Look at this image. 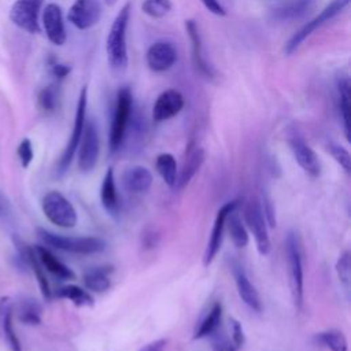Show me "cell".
<instances>
[{"instance_id":"obj_1","label":"cell","mask_w":351,"mask_h":351,"mask_svg":"<svg viewBox=\"0 0 351 351\" xmlns=\"http://www.w3.org/2000/svg\"><path fill=\"white\" fill-rule=\"evenodd\" d=\"M130 18V3H126L112 21L106 40L108 64L117 73H122L128 66L126 29Z\"/></svg>"},{"instance_id":"obj_2","label":"cell","mask_w":351,"mask_h":351,"mask_svg":"<svg viewBox=\"0 0 351 351\" xmlns=\"http://www.w3.org/2000/svg\"><path fill=\"white\" fill-rule=\"evenodd\" d=\"M37 234L40 239L49 247L67 251L71 254H81V255H90L103 252L106 250V243L103 239L93 237V236H63L58 233H52L43 228L37 229Z\"/></svg>"},{"instance_id":"obj_3","label":"cell","mask_w":351,"mask_h":351,"mask_svg":"<svg viewBox=\"0 0 351 351\" xmlns=\"http://www.w3.org/2000/svg\"><path fill=\"white\" fill-rule=\"evenodd\" d=\"M285 256H287V266H288V277H289V288L292 300L298 310L303 306V284H304V276H303V254L300 248L299 239L296 233L288 232L285 237Z\"/></svg>"},{"instance_id":"obj_4","label":"cell","mask_w":351,"mask_h":351,"mask_svg":"<svg viewBox=\"0 0 351 351\" xmlns=\"http://www.w3.org/2000/svg\"><path fill=\"white\" fill-rule=\"evenodd\" d=\"M132 110H133V96L129 88L123 86L118 89L117 92V100H115V110H114V117L111 122V129H110V149L114 152L117 151L125 138L126 129L132 117Z\"/></svg>"},{"instance_id":"obj_5","label":"cell","mask_w":351,"mask_h":351,"mask_svg":"<svg viewBox=\"0 0 351 351\" xmlns=\"http://www.w3.org/2000/svg\"><path fill=\"white\" fill-rule=\"evenodd\" d=\"M41 208L47 219L60 228H73L77 223V211L67 197L58 191H49L41 200Z\"/></svg>"},{"instance_id":"obj_6","label":"cell","mask_w":351,"mask_h":351,"mask_svg":"<svg viewBox=\"0 0 351 351\" xmlns=\"http://www.w3.org/2000/svg\"><path fill=\"white\" fill-rule=\"evenodd\" d=\"M350 0H330V3L315 16L313 18L310 22H307L306 25H303L285 44L284 47V52L287 55H291L292 52H295L300 44L308 37L311 36L318 27H321L322 25H325L326 22H329L330 19H333L335 16H337L346 7H348Z\"/></svg>"},{"instance_id":"obj_7","label":"cell","mask_w":351,"mask_h":351,"mask_svg":"<svg viewBox=\"0 0 351 351\" xmlns=\"http://www.w3.org/2000/svg\"><path fill=\"white\" fill-rule=\"evenodd\" d=\"M244 219L248 230L252 233L256 250L261 255H267L271 248L267 223L258 200H250L244 207Z\"/></svg>"},{"instance_id":"obj_8","label":"cell","mask_w":351,"mask_h":351,"mask_svg":"<svg viewBox=\"0 0 351 351\" xmlns=\"http://www.w3.org/2000/svg\"><path fill=\"white\" fill-rule=\"evenodd\" d=\"M86 103H88V90L86 86H84L80 92V97L77 101V108H75V117H74V125L73 130L70 134V140L59 159V171L63 173L69 169L71 160L74 159V155L77 152L84 126H85V115H86Z\"/></svg>"},{"instance_id":"obj_9","label":"cell","mask_w":351,"mask_h":351,"mask_svg":"<svg viewBox=\"0 0 351 351\" xmlns=\"http://www.w3.org/2000/svg\"><path fill=\"white\" fill-rule=\"evenodd\" d=\"M78 147V167L82 171H90L96 166L100 148L99 132L95 121L89 119L88 123H85Z\"/></svg>"},{"instance_id":"obj_10","label":"cell","mask_w":351,"mask_h":351,"mask_svg":"<svg viewBox=\"0 0 351 351\" xmlns=\"http://www.w3.org/2000/svg\"><path fill=\"white\" fill-rule=\"evenodd\" d=\"M237 206H239V202L237 200H232V202L225 203L218 210V213L215 215V219H214L213 229H211V234H210V239L207 241V247H206V251H204V255H203V265L206 267L213 263V261L215 259L217 254L219 252L222 241H223V232H225L226 218H228V215L233 210L237 208Z\"/></svg>"},{"instance_id":"obj_11","label":"cell","mask_w":351,"mask_h":351,"mask_svg":"<svg viewBox=\"0 0 351 351\" xmlns=\"http://www.w3.org/2000/svg\"><path fill=\"white\" fill-rule=\"evenodd\" d=\"M41 3L43 0H16L10 10L11 22L27 33H38V11Z\"/></svg>"},{"instance_id":"obj_12","label":"cell","mask_w":351,"mask_h":351,"mask_svg":"<svg viewBox=\"0 0 351 351\" xmlns=\"http://www.w3.org/2000/svg\"><path fill=\"white\" fill-rule=\"evenodd\" d=\"M101 18L100 0H75L67 12V19L80 30L95 26Z\"/></svg>"},{"instance_id":"obj_13","label":"cell","mask_w":351,"mask_h":351,"mask_svg":"<svg viewBox=\"0 0 351 351\" xmlns=\"http://www.w3.org/2000/svg\"><path fill=\"white\" fill-rule=\"evenodd\" d=\"M291 151L298 165L311 177H318L321 173V163L313 148L298 134H292L288 138Z\"/></svg>"},{"instance_id":"obj_14","label":"cell","mask_w":351,"mask_h":351,"mask_svg":"<svg viewBox=\"0 0 351 351\" xmlns=\"http://www.w3.org/2000/svg\"><path fill=\"white\" fill-rule=\"evenodd\" d=\"M177 49L169 41H156L154 43L145 55L147 64L152 71L162 73L167 71L177 62Z\"/></svg>"},{"instance_id":"obj_15","label":"cell","mask_w":351,"mask_h":351,"mask_svg":"<svg viewBox=\"0 0 351 351\" xmlns=\"http://www.w3.org/2000/svg\"><path fill=\"white\" fill-rule=\"evenodd\" d=\"M43 26L48 40L55 45H63L67 34L63 22V14L58 4L49 3L43 11Z\"/></svg>"},{"instance_id":"obj_16","label":"cell","mask_w":351,"mask_h":351,"mask_svg":"<svg viewBox=\"0 0 351 351\" xmlns=\"http://www.w3.org/2000/svg\"><path fill=\"white\" fill-rule=\"evenodd\" d=\"M184 107V97L176 89L163 90L155 100L152 107V118L156 122L167 121L176 117Z\"/></svg>"},{"instance_id":"obj_17","label":"cell","mask_w":351,"mask_h":351,"mask_svg":"<svg viewBox=\"0 0 351 351\" xmlns=\"http://www.w3.org/2000/svg\"><path fill=\"white\" fill-rule=\"evenodd\" d=\"M233 277H234V284L237 288V293L240 299L244 302L247 307L254 310L255 313H261L263 306H262V299L255 288V285L251 282L248 278L247 273L240 265H233Z\"/></svg>"},{"instance_id":"obj_18","label":"cell","mask_w":351,"mask_h":351,"mask_svg":"<svg viewBox=\"0 0 351 351\" xmlns=\"http://www.w3.org/2000/svg\"><path fill=\"white\" fill-rule=\"evenodd\" d=\"M185 29L188 32L189 40L192 43V60L195 64V69L199 74H202L204 78H213L214 77V70L213 67L207 63L204 55H203V47H202V37L199 32V26L195 21L189 19L185 22Z\"/></svg>"},{"instance_id":"obj_19","label":"cell","mask_w":351,"mask_h":351,"mask_svg":"<svg viewBox=\"0 0 351 351\" xmlns=\"http://www.w3.org/2000/svg\"><path fill=\"white\" fill-rule=\"evenodd\" d=\"M315 0H282L273 8V18L281 22L296 21L307 15Z\"/></svg>"},{"instance_id":"obj_20","label":"cell","mask_w":351,"mask_h":351,"mask_svg":"<svg viewBox=\"0 0 351 351\" xmlns=\"http://www.w3.org/2000/svg\"><path fill=\"white\" fill-rule=\"evenodd\" d=\"M203 162H204V151L202 147H193L192 149H189L180 171L177 173V181L174 188L182 189L184 186H186L189 181L195 177V174L199 171Z\"/></svg>"},{"instance_id":"obj_21","label":"cell","mask_w":351,"mask_h":351,"mask_svg":"<svg viewBox=\"0 0 351 351\" xmlns=\"http://www.w3.org/2000/svg\"><path fill=\"white\" fill-rule=\"evenodd\" d=\"M122 182L126 191L133 193H143L151 188L152 174L144 166H133L123 173Z\"/></svg>"},{"instance_id":"obj_22","label":"cell","mask_w":351,"mask_h":351,"mask_svg":"<svg viewBox=\"0 0 351 351\" xmlns=\"http://www.w3.org/2000/svg\"><path fill=\"white\" fill-rule=\"evenodd\" d=\"M34 252H36L41 266L45 267V270L49 271L51 274H53L62 280L74 278L73 270L69 266H66L63 262H60L48 248H45L43 245H34Z\"/></svg>"},{"instance_id":"obj_23","label":"cell","mask_w":351,"mask_h":351,"mask_svg":"<svg viewBox=\"0 0 351 351\" xmlns=\"http://www.w3.org/2000/svg\"><path fill=\"white\" fill-rule=\"evenodd\" d=\"M100 200L107 213L115 214L118 211L119 203H118V193H117V185H115V177H114L112 167H108L104 174L101 188H100Z\"/></svg>"},{"instance_id":"obj_24","label":"cell","mask_w":351,"mask_h":351,"mask_svg":"<svg viewBox=\"0 0 351 351\" xmlns=\"http://www.w3.org/2000/svg\"><path fill=\"white\" fill-rule=\"evenodd\" d=\"M221 319H222V306L219 302H217L213 304L208 314L197 325V328L193 333V339H204V337H208V336H213L214 333H217V330L221 325Z\"/></svg>"},{"instance_id":"obj_25","label":"cell","mask_w":351,"mask_h":351,"mask_svg":"<svg viewBox=\"0 0 351 351\" xmlns=\"http://www.w3.org/2000/svg\"><path fill=\"white\" fill-rule=\"evenodd\" d=\"M155 169L158 174L162 177V180L166 182V185H169L170 188L176 186L178 167H177V160L169 152L159 154L155 160Z\"/></svg>"},{"instance_id":"obj_26","label":"cell","mask_w":351,"mask_h":351,"mask_svg":"<svg viewBox=\"0 0 351 351\" xmlns=\"http://www.w3.org/2000/svg\"><path fill=\"white\" fill-rule=\"evenodd\" d=\"M112 271V267H95L88 270L84 274V284L88 289L93 292H104L110 288L111 281L108 274Z\"/></svg>"},{"instance_id":"obj_27","label":"cell","mask_w":351,"mask_h":351,"mask_svg":"<svg viewBox=\"0 0 351 351\" xmlns=\"http://www.w3.org/2000/svg\"><path fill=\"white\" fill-rule=\"evenodd\" d=\"M339 95V111L343 121L346 138L350 140V81L347 77H341L337 81Z\"/></svg>"},{"instance_id":"obj_28","label":"cell","mask_w":351,"mask_h":351,"mask_svg":"<svg viewBox=\"0 0 351 351\" xmlns=\"http://www.w3.org/2000/svg\"><path fill=\"white\" fill-rule=\"evenodd\" d=\"M225 226H228V232L230 234V239L233 241V244L237 248H243L248 244V232L247 228L244 226L241 218L239 217V214L236 213V210H233L225 222Z\"/></svg>"},{"instance_id":"obj_29","label":"cell","mask_w":351,"mask_h":351,"mask_svg":"<svg viewBox=\"0 0 351 351\" xmlns=\"http://www.w3.org/2000/svg\"><path fill=\"white\" fill-rule=\"evenodd\" d=\"M56 295L59 298L71 300L73 304H75L78 307H90L95 303L93 296L88 291H85L84 288H81L78 285H73V284H69V285H64V287L59 288Z\"/></svg>"},{"instance_id":"obj_30","label":"cell","mask_w":351,"mask_h":351,"mask_svg":"<svg viewBox=\"0 0 351 351\" xmlns=\"http://www.w3.org/2000/svg\"><path fill=\"white\" fill-rule=\"evenodd\" d=\"M25 255H26L27 263L30 265V267H32L33 271H34V276H36V278H37V282H38V287H40V289H41L43 296L48 300V299L51 298L49 282H48V280H47V277H45V274H44L43 266H41V263H40V261H38V258H37V255H36V252H34V248L26 247V248H25Z\"/></svg>"},{"instance_id":"obj_31","label":"cell","mask_w":351,"mask_h":351,"mask_svg":"<svg viewBox=\"0 0 351 351\" xmlns=\"http://www.w3.org/2000/svg\"><path fill=\"white\" fill-rule=\"evenodd\" d=\"M318 341L330 351H348L347 339L343 332L337 329H328L318 333Z\"/></svg>"},{"instance_id":"obj_32","label":"cell","mask_w":351,"mask_h":351,"mask_svg":"<svg viewBox=\"0 0 351 351\" xmlns=\"http://www.w3.org/2000/svg\"><path fill=\"white\" fill-rule=\"evenodd\" d=\"M18 318L27 325H38L41 322V306L32 299H26L19 304Z\"/></svg>"},{"instance_id":"obj_33","label":"cell","mask_w":351,"mask_h":351,"mask_svg":"<svg viewBox=\"0 0 351 351\" xmlns=\"http://www.w3.org/2000/svg\"><path fill=\"white\" fill-rule=\"evenodd\" d=\"M1 329L5 336V340L12 351H22V346L19 341V337L16 336V332L14 329L12 324V308L8 307L1 318Z\"/></svg>"},{"instance_id":"obj_34","label":"cell","mask_w":351,"mask_h":351,"mask_svg":"<svg viewBox=\"0 0 351 351\" xmlns=\"http://www.w3.org/2000/svg\"><path fill=\"white\" fill-rule=\"evenodd\" d=\"M171 0H144L141 4L143 12L155 19L163 18L171 10Z\"/></svg>"},{"instance_id":"obj_35","label":"cell","mask_w":351,"mask_h":351,"mask_svg":"<svg viewBox=\"0 0 351 351\" xmlns=\"http://www.w3.org/2000/svg\"><path fill=\"white\" fill-rule=\"evenodd\" d=\"M59 101V90L55 85L45 86L38 93V104L44 111H53Z\"/></svg>"},{"instance_id":"obj_36","label":"cell","mask_w":351,"mask_h":351,"mask_svg":"<svg viewBox=\"0 0 351 351\" xmlns=\"http://www.w3.org/2000/svg\"><path fill=\"white\" fill-rule=\"evenodd\" d=\"M350 252L344 251L337 262H336V273L339 280L341 281V284L348 289L350 287V280H351V259H350Z\"/></svg>"},{"instance_id":"obj_37","label":"cell","mask_w":351,"mask_h":351,"mask_svg":"<svg viewBox=\"0 0 351 351\" xmlns=\"http://www.w3.org/2000/svg\"><path fill=\"white\" fill-rule=\"evenodd\" d=\"M329 148V152L330 155L333 156V159L347 171L350 173L351 170V156H350V152L340 144H336V143H330L328 145Z\"/></svg>"},{"instance_id":"obj_38","label":"cell","mask_w":351,"mask_h":351,"mask_svg":"<svg viewBox=\"0 0 351 351\" xmlns=\"http://www.w3.org/2000/svg\"><path fill=\"white\" fill-rule=\"evenodd\" d=\"M261 207H262V211H263V215H265V219H266L267 226L276 228V225H277L276 208H274V203H273L271 197H270L267 193H265V195L262 196Z\"/></svg>"},{"instance_id":"obj_39","label":"cell","mask_w":351,"mask_h":351,"mask_svg":"<svg viewBox=\"0 0 351 351\" xmlns=\"http://www.w3.org/2000/svg\"><path fill=\"white\" fill-rule=\"evenodd\" d=\"M16 154L21 159V163L23 167H27L32 160H33V147H32V141L29 138H23L19 145H18V149H16Z\"/></svg>"},{"instance_id":"obj_40","label":"cell","mask_w":351,"mask_h":351,"mask_svg":"<svg viewBox=\"0 0 351 351\" xmlns=\"http://www.w3.org/2000/svg\"><path fill=\"white\" fill-rule=\"evenodd\" d=\"M230 332H232V343L234 348L236 350L241 348L245 343V335L241 324L234 318H230Z\"/></svg>"},{"instance_id":"obj_41","label":"cell","mask_w":351,"mask_h":351,"mask_svg":"<svg viewBox=\"0 0 351 351\" xmlns=\"http://www.w3.org/2000/svg\"><path fill=\"white\" fill-rule=\"evenodd\" d=\"M214 335L215 337L213 339V351H236L233 343L226 336L217 335V333Z\"/></svg>"},{"instance_id":"obj_42","label":"cell","mask_w":351,"mask_h":351,"mask_svg":"<svg viewBox=\"0 0 351 351\" xmlns=\"http://www.w3.org/2000/svg\"><path fill=\"white\" fill-rule=\"evenodd\" d=\"M203 3V5L214 15H219V16H223L226 14L223 5L218 1V0H200Z\"/></svg>"},{"instance_id":"obj_43","label":"cell","mask_w":351,"mask_h":351,"mask_svg":"<svg viewBox=\"0 0 351 351\" xmlns=\"http://www.w3.org/2000/svg\"><path fill=\"white\" fill-rule=\"evenodd\" d=\"M166 344H167V341L165 339H158V340H154V341L145 344L138 351H165L166 350Z\"/></svg>"},{"instance_id":"obj_44","label":"cell","mask_w":351,"mask_h":351,"mask_svg":"<svg viewBox=\"0 0 351 351\" xmlns=\"http://www.w3.org/2000/svg\"><path fill=\"white\" fill-rule=\"evenodd\" d=\"M51 70L56 78H64L70 73V66L62 64V63H53L51 66Z\"/></svg>"},{"instance_id":"obj_45","label":"cell","mask_w":351,"mask_h":351,"mask_svg":"<svg viewBox=\"0 0 351 351\" xmlns=\"http://www.w3.org/2000/svg\"><path fill=\"white\" fill-rule=\"evenodd\" d=\"M10 210H11V207H10L8 199L0 192V217L7 215L10 213Z\"/></svg>"},{"instance_id":"obj_46","label":"cell","mask_w":351,"mask_h":351,"mask_svg":"<svg viewBox=\"0 0 351 351\" xmlns=\"http://www.w3.org/2000/svg\"><path fill=\"white\" fill-rule=\"evenodd\" d=\"M106 1V4H108V5H114L118 0H104Z\"/></svg>"}]
</instances>
